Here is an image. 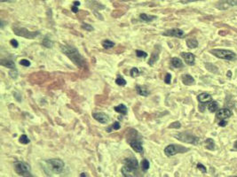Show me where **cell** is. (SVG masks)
Instances as JSON below:
<instances>
[{
  "label": "cell",
  "instance_id": "5b68a950",
  "mask_svg": "<svg viewBox=\"0 0 237 177\" xmlns=\"http://www.w3.org/2000/svg\"><path fill=\"white\" fill-rule=\"evenodd\" d=\"M211 54L215 55L216 57L225 59V60H233L236 58V54L229 50H224V49H213L209 51Z\"/></svg>",
  "mask_w": 237,
  "mask_h": 177
},
{
  "label": "cell",
  "instance_id": "d4e9b609",
  "mask_svg": "<svg viewBox=\"0 0 237 177\" xmlns=\"http://www.w3.org/2000/svg\"><path fill=\"white\" fill-rule=\"evenodd\" d=\"M205 67L208 71L211 72V73H217L218 72V69L216 65H214L213 64L211 63H205Z\"/></svg>",
  "mask_w": 237,
  "mask_h": 177
},
{
  "label": "cell",
  "instance_id": "74e56055",
  "mask_svg": "<svg viewBox=\"0 0 237 177\" xmlns=\"http://www.w3.org/2000/svg\"><path fill=\"white\" fill-rule=\"evenodd\" d=\"M9 74H10V76H11L12 79H16L17 76H18V73H17V71H16L15 69H12V71H10V72H9Z\"/></svg>",
  "mask_w": 237,
  "mask_h": 177
},
{
  "label": "cell",
  "instance_id": "ba28073f",
  "mask_svg": "<svg viewBox=\"0 0 237 177\" xmlns=\"http://www.w3.org/2000/svg\"><path fill=\"white\" fill-rule=\"evenodd\" d=\"M46 163L54 173H60L64 169V162L59 158H51L47 160Z\"/></svg>",
  "mask_w": 237,
  "mask_h": 177
},
{
  "label": "cell",
  "instance_id": "681fc988",
  "mask_svg": "<svg viewBox=\"0 0 237 177\" xmlns=\"http://www.w3.org/2000/svg\"><path fill=\"white\" fill-rule=\"evenodd\" d=\"M4 1H6V2H7V1H8V2H11V0H0L1 3H3V2H4Z\"/></svg>",
  "mask_w": 237,
  "mask_h": 177
},
{
  "label": "cell",
  "instance_id": "d590c367",
  "mask_svg": "<svg viewBox=\"0 0 237 177\" xmlns=\"http://www.w3.org/2000/svg\"><path fill=\"white\" fill-rule=\"evenodd\" d=\"M20 64L21 65H23V66H29V65H30V61L28 60V59L23 58V59H21V60L20 61Z\"/></svg>",
  "mask_w": 237,
  "mask_h": 177
},
{
  "label": "cell",
  "instance_id": "484cf974",
  "mask_svg": "<svg viewBox=\"0 0 237 177\" xmlns=\"http://www.w3.org/2000/svg\"><path fill=\"white\" fill-rule=\"evenodd\" d=\"M42 44H43L44 47H46V48H51V47H52L53 42H52V41L46 35V36L43 39V41H42Z\"/></svg>",
  "mask_w": 237,
  "mask_h": 177
},
{
  "label": "cell",
  "instance_id": "bcb514c9",
  "mask_svg": "<svg viewBox=\"0 0 237 177\" xmlns=\"http://www.w3.org/2000/svg\"><path fill=\"white\" fill-rule=\"evenodd\" d=\"M226 76H227V77H229V78H230V77H232V72H231V71H228V72L226 73Z\"/></svg>",
  "mask_w": 237,
  "mask_h": 177
},
{
  "label": "cell",
  "instance_id": "ee69618b",
  "mask_svg": "<svg viewBox=\"0 0 237 177\" xmlns=\"http://www.w3.org/2000/svg\"><path fill=\"white\" fill-rule=\"evenodd\" d=\"M72 11H73V12H78V8H77V6L73 5V6H72Z\"/></svg>",
  "mask_w": 237,
  "mask_h": 177
},
{
  "label": "cell",
  "instance_id": "4fadbf2b",
  "mask_svg": "<svg viewBox=\"0 0 237 177\" xmlns=\"http://www.w3.org/2000/svg\"><path fill=\"white\" fill-rule=\"evenodd\" d=\"M160 51H161V48L159 45H156L154 51L152 52V55H151V58L148 61V64L150 65H154V64L158 60L159 58V55H160Z\"/></svg>",
  "mask_w": 237,
  "mask_h": 177
},
{
  "label": "cell",
  "instance_id": "2e32d148",
  "mask_svg": "<svg viewBox=\"0 0 237 177\" xmlns=\"http://www.w3.org/2000/svg\"><path fill=\"white\" fill-rule=\"evenodd\" d=\"M136 90L137 93L140 96H147L149 95V90L147 89V88L146 86H142V85H137L136 86Z\"/></svg>",
  "mask_w": 237,
  "mask_h": 177
},
{
  "label": "cell",
  "instance_id": "f6af8a7d",
  "mask_svg": "<svg viewBox=\"0 0 237 177\" xmlns=\"http://www.w3.org/2000/svg\"><path fill=\"white\" fill-rule=\"evenodd\" d=\"M73 5H75V6H79V5H80V2H79V1H75V2L73 3Z\"/></svg>",
  "mask_w": 237,
  "mask_h": 177
},
{
  "label": "cell",
  "instance_id": "e575fe53",
  "mask_svg": "<svg viewBox=\"0 0 237 177\" xmlns=\"http://www.w3.org/2000/svg\"><path fill=\"white\" fill-rule=\"evenodd\" d=\"M82 28H83V29H85L87 31H92L93 30V27L91 25L86 24V23H83L82 24Z\"/></svg>",
  "mask_w": 237,
  "mask_h": 177
},
{
  "label": "cell",
  "instance_id": "44dd1931",
  "mask_svg": "<svg viewBox=\"0 0 237 177\" xmlns=\"http://www.w3.org/2000/svg\"><path fill=\"white\" fill-rule=\"evenodd\" d=\"M204 144H205V148L206 149L210 150H215V142H214L213 139H211V138L206 139L205 142H204Z\"/></svg>",
  "mask_w": 237,
  "mask_h": 177
},
{
  "label": "cell",
  "instance_id": "1f68e13d",
  "mask_svg": "<svg viewBox=\"0 0 237 177\" xmlns=\"http://www.w3.org/2000/svg\"><path fill=\"white\" fill-rule=\"evenodd\" d=\"M139 74V71H138V69L137 68V67H133L131 70H130V75L132 76V77H136V76H138Z\"/></svg>",
  "mask_w": 237,
  "mask_h": 177
},
{
  "label": "cell",
  "instance_id": "4316f807",
  "mask_svg": "<svg viewBox=\"0 0 237 177\" xmlns=\"http://www.w3.org/2000/svg\"><path fill=\"white\" fill-rule=\"evenodd\" d=\"M102 46L105 49H110V48L115 46V42L110 41V40H105V41L102 42Z\"/></svg>",
  "mask_w": 237,
  "mask_h": 177
},
{
  "label": "cell",
  "instance_id": "4dcf8cb0",
  "mask_svg": "<svg viewBox=\"0 0 237 177\" xmlns=\"http://www.w3.org/2000/svg\"><path fill=\"white\" fill-rule=\"evenodd\" d=\"M136 56H137L138 58H145L147 57V53H146V52L143 51V50H136Z\"/></svg>",
  "mask_w": 237,
  "mask_h": 177
},
{
  "label": "cell",
  "instance_id": "d6986e66",
  "mask_svg": "<svg viewBox=\"0 0 237 177\" xmlns=\"http://www.w3.org/2000/svg\"><path fill=\"white\" fill-rule=\"evenodd\" d=\"M1 65L11 68V69H15V63L11 60V59H2L0 62Z\"/></svg>",
  "mask_w": 237,
  "mask_h": 177
},
{
  "label": "cell",
  "instance_id": "30bf717a",
  "mask_svg": "<svg viewBox=\"0 0 237 177\" xmlns=\"http://www.w3.org/2000/svg\"><path fill=\"white\" fill-rule=\"evenodd\" d=\"M162 35L165 36H174V37H178V38H182L185 36V33L183 30L179 29V28H171L169 30H166L165 32L162 33Z\"/></svg>",
  "mask_w": 237,
  "mask_h": 177
},
{
  "label": "cell",
  "instance_id": "7c38bea8",
  "mask_svg": "<svg viewBox=\"0 0 237 177\" xmlns=\"http://www.w3.org/2000/svg\"><path fill=\"white\" fill-rule=\"evenodd\" d=\"M92 117L101 124H106L109 120L108 116L107 114H105L104 112H94V113H92Z\"/></svg>",
  "mask_w": 237,
  "mask_h": 177
},
{
  "label": "cell",
  "instance_id": "e0dca14e",
  "mask_svg": "<svg viewBox=\"0 0 237 177\" xmlns=\"http://www.w3.org/2000/svg\"><path fill=\"white\" fill-rule=\"evenodd\" d=\"M182 82H183L185 85L190 86V85L194 84V77H192L190 74H184V75L182 76Z\"/></svg>",
  "mask_w": 237,
  "mask_h": 177
},
{
  "label": "cell",
  "instance_id": "f546056e",
  "mask_svg": "<svg viewBox=\"0 0 237 177\" xmlns=\"http://www.w3.org/2000/svg\"><path fill=\"white\" fill-rule=\"evenodd\" d=\"M115 83L119 86H125L126 85V81L122 77H118L115 80Z\"/></svg>",
  "mask_w": 237,
  "mask_h": 177
},
{
  "label": "cell",
  "instance_id": "8d00e7d4",
  "mask_svg": "<svg viewBox=\"0 0 237 177\" xmlns=\"http://www.w3.org/2000/svg\"><path fill=\"white\" fill-rule=\"evenodd\" d=\"M197 168L201 172V173H205L206 172H207V169H206V167L202 165V164H200V163H198L197 164Z\"/></svg>",
  "mask_w": 237,
  "mask_h": 177
},
{
  "label": "cell",
  "instance_id": "7bdbcfd3",
  "mask_svg": "<svg viewBox=\"0 0 237 177\" xmlns=\"http://www.w3.org/2000/svg\"><path fill=\"white\" fill-rule=\"evenodd\" d=\"M182 4H187L190 2H195V1H200V0H179Z\"/></svg>",
  "mask_w": 237,
  "mask_h": 177
},
{
  "label": "cell",
  "instance_id": "52a82bcc",
  "mask_svg": "<svg viewBox=\"0 0 237 177\" xmlns=\"http://www.w3.org/2000/svg\"><path fill=\"white\" fill-rule=\"evenodd\" d=\"M178 140L183 142H186V143H190V144H194L196 145L199 142V137L194 135L193 134L187 133V132H183V133H179L174 135Z\"/></svg>",
  "mask_w": 237,
  "mask_h": 177
},
{
  "label": "cell",
  "instance_id": "9c48e42d",
  "mask_svg": "<svg viewBox=\"0 0 237 177\" xmlns=\"http://www.w3.org/2000/svg\"><path fill=\"white\" fill-rule=\"evenodd\" d=\"M188 150H189L188 148H185L183 146L177 145V144H170L164 149V153L166 156L171 157L177 153H184V152H186Z\"/></svg>",
  "mask_w": 237,
  "mask_h": 177
},
{
  "label": "cell",
  "instance_id": "f35d334b",
  "mask_svg": "<svg viewBox=\"0 0 237 177\" xmlns=\"http://www.w3.org/2000/svg\"><path fill=\"white\" fill-rule=\"evenodd\" d=\"M170 81H171V74L170 73H166L165 75V78H164V81L166 84H170Z\"/></svg>",
  "mask_w": 237,
  "mask_h": 177
},
{
  "label": "cell",
  "instance_id": "d6a6232c",
  "mask_svg": "<svg viewBox=\"0 0 237 177\" xmlns=\"http://www.w3.org/2000/svg\"><path fill=\"white\" fill-rule=\"evenodd\" d=\"M181 127V124L179 121H175L173 123H171L170 126H169V128H179Z\"/></svg>",
  "mask_w": 237,
  "mask_h": 177
},
{
  "label": "cell",
  "instance_id": "603a6c76",
  "mask_svg": "<svg viewBox=\"0 0 237 177\" xmlns=\"http://www.w3.org/2000/svg\"><path fill=\"white\" fill-rule=\"evenodd\" d=\"M208 109L210 112H215L218 109V104L216 101H210L208 104Z\"/></svg>",
  "mask_w": 237,
  "mask_h": 177
},
{
  "label": "cell",
  "instance_id": "7402d4cb",
  "mask_svg": "<svg viewBox=\"0 0 237 177\" xmlns=\"http://www.w3.org/2000/svg\"><path fill=\"white\" fill-rule=\"evenodd\" d=\"M186 45L190 49H194L198 46V41L194 38H189L186 40Z\"/></svg>",
  "mask_w": 237,
  "mask_h": 177
},
{
  "label": "cell",
  "instance_id": "836d02e7",
  "mask_svg": "<svg viewBox=\"0 0 237 177\" xmlns=\"http://www.w3.org/2000/svg\"><path fill=\"white\" fill-rule=\"evenodd\" d=\"M120 127H121V126H120V123H119L118 121H115V122L112 125V127H109V128L107 129V131L110 132V129H111V128H113L114 130H118V129L120 128Z\"/></svg>",
  "mask_w": 237,
  "mask_h": 177
},
{
  "label": "cell",
  "instance_id": "8992f818",
  "mask_svg": "<svg viewBox=\"0 0 237 177\" xmlns=\"http://www.w3.org/2000/svg\"><path fill=\"white\" fill-rule=\"evenodd\" d=\"M12 30L15 35L25 37V38H28V39H33L40 35V32L38 31H29L25 27H13Z\"/></svg>",
  "mask_w": 237,
  "mask_h": 177
},
{
  "label": "cell",
  "instance_id": "f907efd6",
  "mask_svg": "<svg viewBox=\"0 0 237 177\" xmlns=\"http://www.w3.org/2000/svg\"><path fill=\"white\" fill-rule=\"evenodd\" d=\"M231 177H237V176H231Z\"/></svg>",
  "mask_w": 237,
  "mask_h": 177
},
{
  "label": "cell",
  "instance_id": "cb8c5ba5",
  "mask_svg": "<svg viewBox=\"0 0 237 177\" xmlns=\"http://www.w3.org/2000/svg\"><path fill=\"white\" fill-rule=\"evenodd\" d=\"M171 65L174 67H176V68H181L183 66L182 61L178 58H176V57H174V58H171Z\"/></svg>",
  "mask_w": 237,
  "mask_h": 177
},
{
  "label": "cell",
  "instance_id": "7a4b0ae2",
  "mask_svg": "<svg viewBox=\"0 0 237 177\" xmlns=\"http://www.w3.org/2000/svg\"><path fill=\"white\" fill-rule=\"evenodd\" d=\"M138 161L134 158L124 159V165L122 167V173L124 177H138Z\"/></svg>",
  "mask_w": 237,
  "mask_h": 177
},
{
  "label": "cell",
  "instance_id": "83f0119b",
  "mask_svg": "<svg viewBox=\"0 0 237 177\" xmlns=\"http://www.w3.org/2000/svg\"><path fill=\"white\" fill-rule=\"evenodd\" d=\"M149 162H148V160L147 159H146V158H144L142 161H141V168H142V170L144 171V172H146V171H147V169L149 168Z\"/></svg>",
  "mask_w": 237,
  "mask_h": 177
},
{
  "label": "cell",
  "instance_id": "f1b7e54d",
  "mask_svg": "<svg viewBox=\"0 0 237 177\" xmlns=\"http://www.w3.org/2000/svg\"><path fill=\"white\" fill-rule=\"evenodd\" d=\"M19 142H20V143H22V144H28V143H29L30 140L28 139V137L26 135H22L20 136Z\"/></svg>",
  "mask_w": 237,
  "mask_h": 177
},
{
  "label": "cell",
  "instance_id": "8fae6325",
  "mask_svg": "<svg viewBox=\"0 0 237 177\" xmlns=\"http://www.w3.org/2000/svg\"><path fill=\"white\" fill-rule=\"evenodd\" d=\"M233 115V112L230 109L228 108H223V109H220L217 112V118L219 119H228L230 118L231 116Z\"/></svg>",
  "mask_w": 237,
  "mask_h": 177
},
{
  "label": "cell",
  "instance_id": "b9f144b4",
  "mask_svg": "<svg viewBox=\"0 0 237 177\" xmlns=\"http://www.w3.org/2000/svg\"><path fill=\"white\" fill-rule=\"evenodd\" d=\"M226 124H227V121L225 120V119H221V120L218 122V126H220V127H225Z\"/></svg>",
  "mask_w": 237,
  "mask_h": 177
},
{
  "label": "cell",
  "instance_id": "60d3db41",
  "mask_svg": "<svg viewBox=\"0 0 237 177\" xmlns=\"http://www.w3.org/2000/svg\"><path fill=\"white\" fill-rule=\"evenodd\" d=\"M10 43H11V45H12V47H14V48H17V47L19 46V43H18V42H17L15 39H12V40L10 41Z\"/></svg>",
  "mask_w": 237,
  "mask_h": 177
},
{
  "label": "cell",
  "instance_id": "5bb4252c",
  "mask_svg": "<svg viewBox=\"0 0 237 177\" xmlns=\"http://www.w3.org/2000/svg\"><path fill=\"white\" fill-rule=\"evenodd\" d=\"M181 57L185 59L186 63L189 65H194V59L195 57L193 53L190 52H182L181 53Z\"/></svg>",
  "mask_w": 237,
  "mask_h": 177
},
{
  "label": "cell",
  "instance_id": "9a60e30c",
  "mask_svg": "<svg viewBox=\"0 0 237 177\" xmlns=\"http://www.w3.org/2000/svg\"><path fill=\"white\" fill-rule=\"evenodd\" d=\"M197 99L201 104H206V103H209L212 98H211V96L209 94L203 92V93H201L198 95Z\"/></svg>",
  "mask_w": 237,
  "mask_h": 177
},
{
  "label": "cell",
  "instance_id": "277c9868",
  "mask_svg": "<svg viewBox=\"0 0 237 177\" xmlns=\"http://www.w3.org/2000/svg\"><path fill=\"white\" fill-rule=\"evenodd\" d=\"M15 172L22 177H34L31 173V169L29 165L22 161H17L14 163Z\"/></svg>",
  "mask_w": 237,
  "mask_h": 177
},
{
  "label": "cell",
  "instance_id": "7dc6e473",
  "mask_svg": "<svg viewBox=\"0 0 237 177\" xmlns=\"http://www.w3.org/2000/svg\"><path fill=\"white\" fill-rule=\"evenodd\" d=\"M233 148H234L235 150H237V141L234 142V144H233Z\"/></svg>",
  "mask_w": 237,
  "mask_h": 177
},
{
  "label": "cell",
  "instance_id": "6da1fadb",
  "mask_svg": "<svg viewBox=\"0 0 237 177\" xmlns=\"http://www.w3.org/2000/svg\"><path fill=\"white\" fill-rule=\"evenodd\" d=\"M60 50L77 66L80 68H83L86 66L85 59L79 53V51L73 46L70 45H60Z\"/></svg>",
  "mask_w": 237,
  "mask_h": 177
},
{
  "label": "cell",
  "instance_id": "ab89813d",
  "mask_svg": "<svg viewBox=\"0 0 237 177\" xmlns=\"http://www.w3.org/2000/svg\"><path fill=\"white\" fill-rule=\"evenodd\" d=\"M226 4L230 6H235L237 5V0H225Z\"/></svg>",
  "mask_w": 237,
  "mask_h": 177
},
{
  "label": "cell",
  "instance_id": "3957f363",
  "mask_svg": "<svg viewBox=\"0 0 237 177\" xmlns=\"http://www.w3.org/2000/svg\"><path fill=\"white\" fill-rule=\"evenodd\" d=\"M138 134V132L136 130H131L130 133H129V135H128V142L129 144L130 145V147L138 153H143V147H142V143H141V141L140 139L137 138L135 135Z\"/></svg>",
  "mask_w": 237,
  "mask_h": 177
},
{
  "label": "cell",
  "instance_id": "ffe728a7",
  "mask_svg": "<svg viewBox=\"0 0 237 177\" xmlns=\"http://www.w3.org/2000/svg\"><path fill=\"white\" fill-rule=\"evenodd\" d=\"M114 110L116 112H119V113H121L122 115H126L127 114V107L124 104H120L117 106H115L114 108Z\"/></svg>",
  "mask_w": 237,
  "mask_h": 177
},
{
  "label": "cell",
  "instance_id": "c3c4849f",
  "mask_svg": "<svg viewBox=\"0 0 237 177\" xmlns=\"http://www.w3.org/2000/svg\"><path fill=\"white\" fill-rule=\"evenodd\" d=\"M80 176H81V177H86V174H85V173H82Z\"/></svg>",
  "mask_w": 237,
  "mask_h": 177
},
{
  "label": "cell",
  "instance_id": "ac0fdd59",
  "mask_svg": "<svg viewBox=\"0 0 237 177\" xmlns=\"http://www.w3.org/2000/svg\"><path fill=\"white\" fill-rule=\"evenodd\" d=\"M156 16L154 15H148V14H146V13H140L139 14V19L142 20V21H145V22H151L154 19H156Z\"/></svg>",
  "mask_w": 237,
  "mask_h": 177
}]
</instances>
